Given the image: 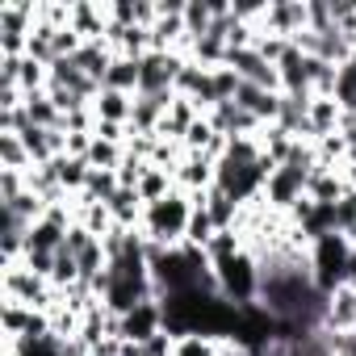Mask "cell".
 <instances>
[{"instance_id": "10", "label": "cell", "mask_w": 356, "mask_h": 356, "mask_svg": "<svg viewBox=\"0 0 356 356\" xmlns=\"http://www.w3.org/2000/svg\"><path fill=\"white\" fill-rule=\"evenodd\" d=\"M327 331H352L356 327V285H339L327 298V314H323Z\"/></svg>"}, {"instance_id": "23", "label": "cell", "mask_w": 356, "mask_h": 356, "mask_svg": "<svg viewBox=\"0 0 356 356\" xmlns=\"http://www.w3.org/2000/svg\"><path fill=\"white\" fill-rule=\"evenodd\" d=\"M214 235H218V227H214L210 210H206V206H193V214H189V231H185V243L210 248V239H214Z\"/></svg>"}, {"instance_id": "16", "label": "cell", "mask_w": 356, "mask_h": 356, "mask_svg": "<svg viewBox=\"0 0 356 356\" xmlns=\"http://www.w3.org/2000/svg\"><path fill=\"white\" fill-rule=\"evenodd\" d=\"M55 172H59V185L67 189V197H80L84 185H88V159H76V155H59L55 159Z\"/></svg>"}, {"instance_id": "6", "label": "cell", "mask_w": 356, "mask_h": 356, "mask_svg": "<svg viewBox=\"0 0 356 356\" xmlns=\"http://www.w3.org/2000/svg\"><path fill=\"white\" fill-rule=\"evenodd\" d=\"M260 30H264V34H277V38H289V42H293L302 30H310L306 0H268Z\"/></svg>"}, {"instance_id": "11", "label": "cell", "mask_w": 356, "mask_h": 356, "mask_svg": "<svg viewBox=\"0 0 356 356\" xmlns=\"http://www.w3.org/2000/svg\"><path fill=\"white\" fill-rule=\"evenodd\" d=\"M113 51H109V42L101 38V42H84L80 47V55H76V67L88 76V80H97L101 88H105V76H109V67H113Z\"/></svg>"}, {"instance_id": "18", "label": "cell", "mask_w": 356, "mask_h": 356, "mask_svg": "<svg viewBox=\"0 0 356 356\" xmlns=\"http://www.w3.org/2000/svg\"><path fill=\"white\" fill-rule=\"evenodd\" d=\"M172 189H176V176H172L168 168H155V163L143 172V181H138V197H143L147 206H151V202H163Z\"/></svg>"}, {"instance_id": "3", "label": "cell", "mask_w": 356, "mask_h": 356, "mask_svg": "<svg viewBox=\"0 0 356 356\" xmlns=\"http://www.w3.org/2000/svg\"><path fill=\"white\" fill-rule=\"evenodd\" d=\"M214 277H218V293L235 306H252L260 302V260L243 248L239 256L214 264Z\"/></svg>"}, {"instance_id": "21", "label": "cell", "mask_w": 356, "mask_h": 356, "mask_svg": "<svg viewBox=\"0 0 356 356\" xmlns=\"http://www.w3.org/2000/svg\"><path fill=\"white\" fill-rule=\"evenodd\" d=\"M0 168L5 172H30L34 168V159L17 134H0Z\"/></svg>"}, {"instance_id": "22", "label": "cell", "mask_w": 356, "mask_h": 356, "mask_svg": "<svg viewBox=\"0 0 356 356\" xmlns=\"http://www.w3.org/2000/svg\"><path fill=\"white\" fill-rule=\"evenodd\" d=\"M185 30L189 38H202L214 30V0H189L185 5Z\"/></svg>"}, {"instance_id": "12", "label": "cell", "mask_w": 356, "mask_h": 356, "mask_svg": "<svg viewBox=\"0 0 356 356\" xmlns=\"http://www.w3.org/2000/svg\"><path fill=\"white\" fill-rule=\"evenodd\" d=\"M339 122H343V109L335 97H310V130H314V143L327 138V134H339Z\"/></svg>"}, {"instance_id": "13", "label": "cell", "mask_w": 356, "mask_h": 356, "mask_svg": "<svg viewBox=\"0 0 356 356\" xmlns=\"http://www.w3.org/2000/svg\"><path fill=\"white\" fill-rule=\"evenodd\" d=\"M92 109H97V122H118V126H130V118H134V97L113 92V88H101V97L92 101Z\"/></svg>"}, {"instance_id": "24", "label": "cell", "mask_w": 356, "mask_h": 356, "mask_svg": "<svg viewBox=\"0 0 356 356\" xmlns=\"http://www.w3.org/2000/svg\"><path fill=\"white\" fill-rule=\"evenodd\" d=\"M243 248H248V239H243L239 231H218V235L210 239V248H206V252H210V264H222V260L239 256Z\"/></svg>"}, {"instance_id": "8", "label": "cell", "mask_w": 356, "mask_h": 356, "mask_svg": "<svg viewBox=\"0 0 356 356\" xmlns=\"http://www.w3.org/2000/svg\"><path fill=\"white\" fill-rule=\"evenodd\" d=\"M159 331H163V302H159V298L138 302L134 310L122 314V339H130V343H147V339L159 335Z\"/></svg>"}, {"instance_id": "4", "label": "cell", "mask_w": 356, "mask_h": 356, "mask_svg": "<svg viewBox=\"0 0 356 356\" xmlns=\"http://www.w3.org/2000/svg\"><path fill=\"white\" fill-rule=\"evenodd\" d=\"M0 293H5L9 302L30 306V310H55V306H59V298H63L47 277L30 273L22 260H17V264H5V273H0Z\"/></svg>"}, {"instance_id": "26", "label": "cell", "mask_w": 356, "mask_h": 356, "mask_svg": "<svg viewBox=\"0 0 356 356\" xmlns=\"http://www.w3.org/2000/svg\"><path fill=\"white\" fill-rule=\"evenodd\" d=\"M218 138H222V134L210 126V118H197V122L189 126V134L181 138V147H185V151H210Z\"/></svg>"}, {"instance_id": "15", "label": "cell", "mask_w": 356, "mask_h": 356, "mask_svg": "<svg viewBox=\"0 0 356 356\" xmlns=\"http://www.w3.org/2000/svg\"><path fill=\"white\" fill-rule=\"evenodd\" d=\"M343 193H348V185H343V176H339V172H323V168H318L310 181H306V197H310V202L335 206Z\"/></svg>"}, {"instance_id": "30", "label": "cell", "mask_w": 356, "mask_h": 356, "mask_svg": "<svg viewBox=\"0 0 356 356\" xmlns=\"http://www.w3.org/2000/svg\"><path fill=\"white\" fill-rule=\"evenodd\" d=\"M92 239H97V235H88V231H84L80 222H72V227H67V239H63V248H67L72 256H80V252H84V248H88Z\"/></svg>"}, {"instance_id": "25", "label": "cell", "mask_w": 356, "mask_h": 356, "mask_svg": "<svg viewBox=\"0 0 356 356\" xmlns=\"http://www.w3.org/2000/svg\"><path fill=\"white\" fill-rule=\"evenodd\" d=\"M335 101L343 113H356V55L339 67V80H335Z\"/></svg>"}, {"instance_id": "20", "label": "cell", "mask_w": 356, "mask_h": 356, "mask_svg": "<svg viewBox=\"0 0 356 356\" xmlns=\"http://www.w3.org/2000/svg\"><path fill=\"white\" fill-rule=\"evenodd\" d=\"M26 113H30V122H34V126H42V130H63V113L55 109V101H51L47 92L26 97Z\"/></svg>"}, {"instance_id": "29", "label": "cell", "mask_w": 356, "mask_h": 356, "mask_svg": "<svg viewBox=\"0 0 356 356\" xmlns=\"http://www.w3.org/2000/svg\"><path fill=\"white\" fill-rule=\"evenodd\" d=\"M335 218H339V231H348L356 222V189H348L339 202H335Z\"/></svg>"}, {"instance_id": "28", "label": "cell", "mask_w": 356, "mask_h": 356, "mask_svg": "<svg viewBox=\"0 0 356 356\" xmlns=\"http://www.w3.org/2000/svg\"><path fill=\"white\" fill-rule=\"evenodd\" d=\"M26 193V172H5L0 168V206H9Z\"/></svg>"}, {"instance_id": "9", "label": "cell", "mask_w": 356, "mask_h": 356, "mask_svg": "<svg viewBox=\"0 0 356 356\" xmlns=\"http://www.w3.org/2000/svg\"><path fill=\"white\" fill-rule=\"evenodd\" d=\"M72 30L84 42H101L109 30V5H92V0H76L72 5Z\"/></svg>"}, {"instance_id": "1", "label": "cell", "mask_w": 356, "mask_h": 356, "mask_svg": "<svg viewBox=\"0 0 356 356\" xmlns=\"http://www.w3.org/2000/svg\"><path fill=\"white\" fill-rule=\"evenodd\" d=\"M189 214H193L189 193L172 189L163 202H151V206L143 210L138 235H143L147 243H155V248H181V243H185V231H189Z\"/></svg>"}, {"instance_id": "19", "label": "cell", "mask_w": 356, "mask_h": 356, "mask_svg": "<svg viewBox=\"0 0 356 356\" xmlns=\"http://www.w3.org/2000/svg\"><path fill=\"white\" fill-rule=\"evenodd\" d=\"M105 88L126 92V97H138V63L118 55V59H113V67H109V76H105Z\"/></svg>"}, {"instance_id": "2", "label": "cell", "mask_w": 356, "mask_h": 356, "mask_svg": "<svg viewBox=\"0 0 356 356\" xmlns=\"http://www.w3.org/2000/svg\"><path fill=\"white\" fill-rule=\"evenodd\" d=\"M352 243L343 239V231H335V235H323V239H314L310 243V277H314V285L331 298L339 285H352Z\"/></svg>"}, {"instance_id": "14", "label": "cell", "mask_w": 356, "mask_h": 356, "mask_svg": "<svg viewBox=\"0 0 356 356\" xmlns=\"http://www.w3.org/2000/svg\"><path fill=\"white\" fill-rule=\"evenodd\" d=\"M143 210H147V202L138 197V189H118L113 202H109L113 222L126 227V231H138V227H143Z\"/></svg>"}, {"instance_id": "27", "label": "cell", "mask_w": 356, "mask_h": 356, "mask_svg": "<svg viewBox=\"0 0 356 356\" xmlns=\"http://www.w3.org/2000/svg\"><path fill=\"white\" fill-rule=\"evenodd\" d=\"M222 339H210V335H185L176 339V356H218Z\"/></svg>"}, {"instance_id": "17", "label": "cell", "mask_w": 356, "mask_h": 356, "mask_svg": "<svg viewBox=\"0 0 356 356\" xmlns=\"http://www.w3.org/2000/svg\"><path fill=\"white\" fill-rule=\"evenodd\" d=\"M256 138H260V151H264V155H268V159H273L277 168H281V163L289 159V151H293V143H298V138H293V134H289L285 126H277V122H273V126H264V130H260Z\"/></svg>"}, {"instance_id": "7", "label": "cell", "mask_w": 356, "mask_h": 356, "mask_svg": "<svg viewBox=\"0 0 356 356\" xmlns=\"http://www.w3.org/2000/svg\"><path fill=\"white\" fill-rule=\"evenodd\" d=\"M306 181H310V176H302V172H293V168H277V172L268 176V185H264V206H268L273 214H285V218H289V210L306 197Z\"/></svg>"}, {"instance_id": "31", "label": "cell", "mask_w": 356, "mask_h": 356, "mask_svg": "<svg viewBox=\"0 0 356 356\" xmlns=\"http://www.w3.org/2000/svg\"><path fill=\"white\" fill-rule=\"evenodd\" d=\"M352 335H356V327H352Z\"/></svg>"}, {"instance_id": "5", "label": "cell", "mask_w": 356, "mask_h": 356, "mask_svg": "<svg viewBox=\"0 0 356 356\" xmlns=\"http://www.w3.org/2000/svg\"><path fill=\"white\" fill-rule=\"evenodd\" d=\"M214 181H218V159H210L206 151H185L181 168H176V189L189 193V202H193V197H206L214 189Z\"/></svg>"}]
</instances>
